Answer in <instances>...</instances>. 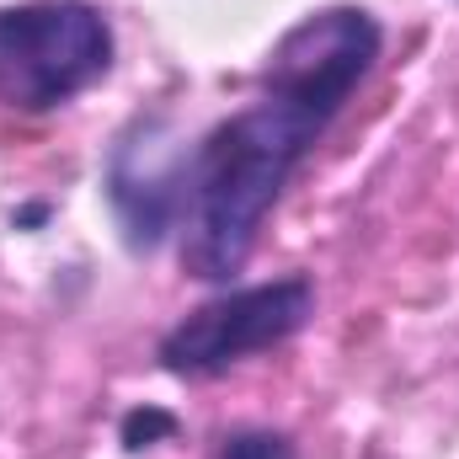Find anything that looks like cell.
Returning <instances> with one entry per match:
<instances>
[{"instance_id": "6", "label": "cell", "mask_w": 459, "mask_h": 459, "mask_svg": "<svg viewBox=\"0 0 459 459\" xmlns=\"http://www.w3.org/2000/svg\"><path fill=\"white\" fill-rule=\"evenodd\" d=\"M171 433H177V417L160 411V406H134V411L123 417V449H128V455H139V449H150V444H160V438H171Z\"/></svg>"}, {"instance_id": "5", "label": "cell", "mask_w": 459, "mask_h": 459, "mask_svg": "<svg viewBox=\"0 0 459 459\" xmlns=\"http://www.w3.org/2000/svg\"><path fill=\"white\" fill-rule=\"evenodd\" d=\"M214 459H299V449L278 428H235V433H225Z\"/></svg>"}, {"instance_id": "1", "label": "cell", "mask_w": 459, "mask_h": 459, "mask_svg": "<svg viewBox=\"0 0 459 459\" xmlns=\"http://www.w3.org/2000/svg\"><path fill=\"white\" fill-rule=\"evenodd\" d=\"M385 27L363 5H321L299 16L267 54L251 108L220 117L187 160L182 267L204 283H230L283 187L337 123L352 91L379 65Z\"/></svg>"}, {"instance_id": "2", "label": "cell", "mask_w": 459, "mask_h": 459, "mask_svg": "<svg viewBox=\"0 0 459 459\" xmlns=\"http://www.w3.org/2000/svg\"><path fill=\"white\" fill-rule=\"evenodd\" d=\"M113 22L91 0L0 5V108L54 113L113 70Z\"/></svg>"}, {"instance_id": "3", "label": "cell", "mask_w": 459, "mask_h": 459, "mask_svg": "<svg viewBox=\"0 0 459 459\" xmlns=\"http://www.w3.org/2000/svg\"><path fill=\"white\" fill-rule=\"evenodd\" d=\"M316 321V278L283 273L267 283L225 289L204 305H193L155 347L160 368L177 379H220L235 363L283 347Z\"/></svg>"}, {"instance_id": "4", "label": "cell", "mask_w": 459, "mask_h": 459, "mask_svg": "<svg viewBox=\"0 0 459 459\" xmlns=\"http://www.w3.org/2000/svg\"><path fill=\"white\" fill-rule=\"evenodd\" d=\"M187 139L177 134V123L166 113H139L108 150V171H102V193L113 204L117 235L134 256L160 251L187 209Z\"/></svg>"}]
</instances>
